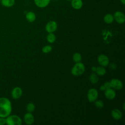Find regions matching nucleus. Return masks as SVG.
Here are the masks:
<instances>
[{
  "instance_id": "nucleus-1",
  "label": "nucleus",
  "mask_w": 125,
  "mask_h": 125,
  "mask_svg": "<svg viewBox=\"0 0 125 125\" xmlns=\"http://www.w3.org/2000/svg\"><path fill=\"white\" fill-rule=\"evenodd\" d=\"M12 111V104L10 101L6 97L0 98V117L6 118Z\"/></svg>"
},
{
  "instance_id": "nucleus-2",
  "label": "nucleus",
  "mask_w": 125,
  "mask_h": 125,
  "mask_svg": "<svg viewBox=\"0 0 125 125\" xmlns=\"http://www.w3.org/2000/svg\"><path fill=\"white\" fill-rule=\"evenodd\" d=\"M6 124L8 125H21L22 120L21 118L16 115H9L5 118Z\"/></svg>"
},
{
  "instance_id": "nucleus-3",
  "label": "nucleus",
  "mask_w": 125,
  "mask_h": 125,
  "mask_svg": "<svg viewBox=\"0 0 125 125\" xmlns=\"http://www.w3.org/2000/svg\"><path fill=\"white\" fill-rule=\"evenodd\" d=\"M85 71L84 64L80 62H76L71 69V73L73 75L78 76L83 74Z\"/></svg>"
},
{
  "instance_id": "nucleus-4",
  "label": "nucleus",
  "mask_w": 125,
  "mask_h": 125,
  "mask_svg": "<svg viewBox=\"0 0 125 125\" xmlns=\"http://www.w3.org/2000/svg\"><path fill=\"white\" fill-rule=\"evenodd\" d=\"M98 96V92L95 88L90 89L87 92V97L89 102L92 103L95 102Z\"/></svg>"
},
{
  "instance_id": "nucleus-5",
  "label": "nucleus",
  "mask_w": 125,
  "mask_h": 125,
  "mask_svg": "<svg viewBox=\"0 0 125 125\" xmlns=\"http://www.w3.org/2000/svg\"><path fill=\"white\" fill-rule=\"evenodd\" d=\"M113 18L114 20L119 24H123L125 21V16L124 13L120 11H117L114 14Z\"/></svg>"
},
{
  "instance_id": "nucleus-6",
  "label": "nucleus",
  "mask_w": 125,
  "mask_h": 125,
  "mask_svg": "<svg viewBox=\"0 0 125 125\" xmlns=\"http://www.w3.org/2000/svg\"><path fill=\"white\" fill-rule=\"evenodd\" d=\"M57 28V24L56 21H51L47 22L45 26V30L48 33H53Z\"/></svg>"
},
{
  "instance_id": "nucleus-7",
  "label": "nucleus",
  "mask_w": 125,
  "mask_h": 125,
  "mask_svg": "<svg viewBox=\"0 0 125 125\" xmlns=\"http://www.w3.org/2000/svg\"><path fill=\"white\" fill-rule=\"evenodd\" d=\"M110 83L111 88H113L117 90H120L123 87L122 82L120 80L117 79H112L110 82Z\"/></svg>"
},
{
  "instance_id": "nucleus-8",
  "label": "nucleus",
  "mask_w": 125,
  "mask_h": 125,
  "mask_svg": "<svg viewBox=\"0 0 125 125\" xmlns=\"http://www.w3.org/2000/svg\"><path fill=\"white\" fill-rule=\"evenodd\" d=\"M98 62L102 66H106L109 63L108 58L104 54H101L98 56Z\"/></svg>"
},
{
  "instance_id": "nucleus-9",
  "label": "nucleus",
  "mask_w": 125,
  "mask_h": 125,
  "mask_svg": "<svg viewBox=\"0 0 125 125\" xmlns=\"http://www.w3.org/2000/svg\"><path fill=\"white\" fill-rule=\"evenodd\" d=\"M22 91L20 87H15L11 91V96L14 99H19L22 95Z\"/></svg>"
},
{
  "instance_id": "nucleus-10",
  "label": "nucleus",
  "mask_w": 125,
  "mask_h": 125,
  "mask_svg": "<svg viewBox=\"0 0 125 125\" xmlns=\"http://www.w3.org/2000/svg\"><path fill=\"white\" fill-rule=\"evenodd\" d=\"M35 5L41 8L47 7L50 2L51 0H34Z\"/></svg>"
},
{
  "instance_id": "nucleus-11",
  "label": "nucleus",
  "mask_w": 125,
  "mask_h": 125,
  "mask_svg": "<svg viewBox=\"0 0 125 125\" xmlns=\"http://www.w3.org/2000/svg\"><path fill=\"white\" fill-rule=\"evenodd\" d=\"M24 121L27 125L32 124L34 122V117L31 112H28L25 114L24 116Z\"/></svg>"
},
{
  "instance_id": "nucleus-12",
  "label": "nucleus",
  "mask_w": 125,
  "mask_h": 125,
  "mask_svg": "<svg viewBox=\"0 0 125 125\" xmlns=\"http://www.w3.org/2000/svg\"><path fill=\"white\" fill-rule=\"evenodd\" d=\"M104 95L107 99L113 100L115 98L116 92L111 88H108L105 90Z\"/></svg>"
},
{
  "instance_id": "nucleus-13",
  "label": "nucleus",
  "mask_w": 125,
  "mask_h": 125,
  "mask_svg": "<svg viewBox=\"0 0 125 125\" xmlns=\"http://www.w3.org/2000/svg\"><path fill=\"white\" fill-rule=\"evenodd\" d=\"M71 4L72 7L76 10L81 9L83 5L82 0H71Z\"/></svg>"
},
{
  "instance_id": "nucleus-14",
  "label": "nucleus",
  "mask_w": 125,
  "mask_h": 125,
  "mask_svg": "<svg viewBox=\"0 0 125 125\" xmlns=\"http://www.w3.org/2000/svg\"><path fill=\"white\" fill-rule=\"evenodd\" d=\"M111 116L115 120H119L122 118V113L119 109H114L111 111Z\"/></svg>"
},
{
  "instance_id": "nucleus-15",
  "label": "nucleus",
  "mask_w": 125,
  "mask_h": 125,
  "mask_svg": "<svg viewBox=\"0 0 125 125\" xmlns=\"http://www.w3.org/2000/svg\"><path fill=\"white\" fill-rule=\"evenodd\" d=\"M25 18L28 21L32 22L35 21L36 16L34 12L32 11H29L26 14Z\"/></svg>"
},
{
  "instance_id": "nucleus-16",
  "label": "nucleus",
  "mask_w": 125,
  "mask_h": 125,
  "mask_svg": "<svg viewBox=\"0 0 125 125\" xmlns=\"http://www.w3.org/2000/svg\"><path fill=\"white\" fill-rule=\"evenodd\" d=\"M1 4L6 7H10L13 6L15 3V0H1L0 1Z\"/></svg>"
},
{
  "instance_id": "nucleus-17",
  "label": "nucleus",
  "mask_w": 125,
  "mask_h": 125,
  "mask_svg": "<svg viewBox=\"0 0 125 125\" xmlns=\"http://www.w3.org/2000/svg\"><path fill=\"white\" fill-rule=\"evenodd\" d=\"M104 21L108 24L111 23L114 21L113 16L111 14H107L104 17Z\"/></svg>"
},
{
  "instance_id": "nucleus-18",
  "label": "nucleus",
  "mask_w": 125,
  "mask_h": 125,
  "mask_svg": "<svg viewBox=\"0 0 125 125\" xmlns=\"http://www.w3.org/2000/svg\"><path fill=\"white\" fill-rule=\"evenodd\" d=\"M95 72L99 76H103L106 73V70L103 66H99L96 67Z\"/></svg>"
},
{
  "instance_id": "nucleus-19",
  "label": "nucleus",
  "mask_w": 125,
  "mask_h": 125,
  "mask_svg": "<svg viewBox=\"0 0 125 125\" xmlns=\"http://www.w3.org/2000/svg\"><path fill=\"white\" fill-rule=\"evenodd\" d=\"M89 81L92 83H96L99 81V78L97 75L94 73H92L89 77Z\"/></svg>"
},
{
  "instance_id": "nucleus-20",
  "label": "nucleus",
  "mask_w": 125,
  "mask_h": 125,
  "mask_svg": "<svg viewBox=\"0 0 125 125\" xmlns=\"http://www.w3.org/2000/svg\"><path fill=\"white\" fill-rule=\"evenodd\" d=\"M46 39L48 42L50 43H53L56 40V36L52 33H49L47 36Z\"/></svg>"
},
{
  "instance_id": "nucleus-21",
  "label": "nucleus",
  "mask_w": 125,
  "mask_h": 125,
  "mask_svg": "<svg viewBox=\"0 0 125 125\" xmlns=\"http://www.w3.org/2000/svg\"><path fill=\"white\" fill-rule=\"evenodd\" d=\"M82 56L79 53H76L73 55V60L75 62H80L82 60Z\"/></svg>"
},
{
  "instance_id": "nucleus-22",
  "label": "nucleus",
  "mask_w": 125,
  "mask_h": 125,
  "mask_svg": "<svg viewBox=\"0 0 125 125\" xmlns=\"http://www.w3.org/2000/svg\"><path fill=\"white\" fill-rule=\"evenodd\" d=\"M35 108V106L34 104L32 103H29L26 105V110L28 111V112H32L34 111Z\"/></svg>"
},
{
  "instance_id": "nucleus-23",
  "label": "nucleus",
  "mask_w": 125,
  "mask_h": 125,
  "mask_svg": "<svg viewBox=\"0 0 125 125\" xmlns=\"http://www.w3.org/2000/svg\"><path fill=\"white\" fill-rule=\"evenodd\" d=\"M95 105L96 107L98 108H101L104 107V102L101 100H97L95 101Z\"/></svg>"
},
{
  "instance_id": "nucleus-24",
  "label": "nucleus",
  "mask_w": 125,
  "mask_h": 125,
  "mask_svg": "<svg viewBox=\"0 0 125 125\" xmlns=\"http://www.w3.org/2000/svg\"><path fill=\"white\" fill-rule=\"evenodd\" d=\"M52 47L50 45H47L43 47V48H42V51L44 53H47L50 52L52 50Z\"/></svg>"
},
{
  "instance_id": "nucleus-25",
  "label": "nucleus",
  "mask_w": 125,
  "mask_h": 125,
  "mask_svg": "<svg viewBox=\"0 0 125 125\" xmlns=\"http://www.w3.org/2000/svg\"><path fill=\"white\" fill-rule=\"evenodd\" d=\"M104 87H105V90H106V89H108V88H111V85H110V82H105V83H104Z\"/></svg>"
},
{
  "instance_id": "nucleus-26",
  "label": "nucleus",
  "mask_w": 125,
  "mask_h": 125,
  "mask_svg": "<svg viewBox=\"0 0 125 125\" xmlns=\"http://www.w3.org/2000/svg\"><path fill=\"white\" fill-rule=\"evenodd\" d=\"M5 124H6L5 118L0 117V125H4Z\"/></svg>"
},
{
  "instance_id": "nucleus-27",
  "label": "nucleus",
  "mask_w": 125,
  "mask_h": 125,
  "mask_svg": "<svg viewBox=\"0 0 125 125\" xmlns=\"http://www.w3.org/2000/svg\"><path fill=\"white\" fill-rule=\"evenodd\" d=\"M100 90H101V91H104V90H105V87H104V85H101V86H100Z\"/></svg>"
},
{
  "instance_id": "nucleus-28",
  "label": "nucleus",
  "mask_w": 125,
  "mask_h": 125,
  "mask_svg": "<svg viewBox=\"0 0 125 125\" xmlns=\"http://www.w3.org/2000/svg\"><path fill=\"white\" fill-rule=\"evenodd\" d=\"M120 1L123 5L125 4V0H120Z\"/></svg>"
},
{
  "instance_id": "nucleus-29",
  "label": "nucleus",
  "mask_w": 125,
  "mask_h": 125,
  "mask_svg": "<svg viewBox=\"0 0 125 125\" xmlns=\"http://www.w3.org/2000/svg\"><path fill=\"white\" fill-rule=\"evenodd\" d=\"M96 69V67H95V66H93V67H92V70L93 71H95V72Z\"/></svg>"
},
{
  "instance_id": "nucleus-30",
  "label": "nucleus",
  "mask_w": 125,
  "mask_h": 125,
  "mask_svg": "<svg viewBox=\"0 0 125 125\" xmlns=\"http://www.w3.org/2000/svg\"><path fill=\"white\" fill-rule=\"evenodd\" d=\"M66 1H71V0H66Z\"/></svg>"
},
{
  "instance_id": "nucleus-31",
  "label": "nucleus",
  "mask_w": 125,
  "mask_h": 125,
  "mask_svg": "<svg viewBox=\"0 0 125 125\" xmlns=\"http://www.w3.org/2000/svg\"><path fill=\"white\" fill-rule=\"evenodd\" d=\"M0 1H1V0H0Z\"/></svg>"
}]
</instances>
